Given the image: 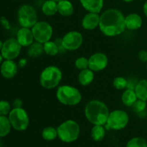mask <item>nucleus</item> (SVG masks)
Wrapping results in <instances>:
<instances>
[{
    "label": "nucleus",
    "instance_id": "31",
    "mask_svg": "<svg viewBox=\"0 0 147 147\" xmlns=\"http://www.w3.org/2000/svg\"><path fill=\"white\" fill-rule=\"evenodd\" d=\"M75 66L79 70L88 68V59L85 57H78L75 62Z\"/></svg>",
    "mask_w": 147,
    "mask_h": 147
},
{
    "label": "nucleus",
    "instance_id": "27",
    "mask_svg": "<svg viewBox=\"0 0 147 147\" xmlns=\"http://www.w3.org/2000/svg\"><path fill=\"white\" fill-rule=\"evenodd\" d=\"M42 136L46 141H53L57 136V131L52 126L45 127L42 131Z\"/></svg>",
    "mask_w": 147,
    "mask_h": 147
},
{
    "label": "nucleus",
    "instance_id": "32",
    "mask_svg": "<svg viewBox=\"0 0 147 147\" xmlns=\"http://www.w3.org/2000/svg\"><path fill=\"white\" fill-rule=\"evenodd\" d=\"M11 111V105L7 100H0V116H7Z\"/></svg>",
    "mask_w": 147,
    "mask_h": 147
},
{
    "label": "nucleus",
    "instance_id": "14",
    "mask_svg": "<svg viewBox=\"0 0 147 147\" xmlns=\"http://www.w3.org/2000/svg\"><path fill=\"white\" fill-rule=\"evenodd\" d=\"M17 40L22 47H29L34 42V36L30 28L22 27L17 33Z\"/></svg>",
    "mask_w": 147,
    "mask_h": 147
},
{
    "label": "nucleus",
    "instance_id": "28",
    "mask_svg": "<svg viewBox=\"0 0 147 147\" xmlns=\"http://www.w3.org/2000/svg\"><path fill=\"white\" fill-rule=\"evenodd\" d=\"M126 147H147V142L144 138L134 137L129 141Z\"/></svg>",
    "mask_w": 147,
    "mask_h": 147
},
{
    "label": "nucleus",
    "instance_id": "5",
    "mask_svg": "<svg viewBox=\"0 0 147 147\" xmlns=\"http://www.w3.org/2000/svg\"><path fill=\"white\" fill-rule=\"evenodd\" d=\"M63 78V73L57 66L45 67L40 76V85L45 89H53L60 84Z\"/></svg>",
    "mask_w": 147,
    "mask_h": 147
},
{
    "label": "nucleus",
    "instance_id": "1",
    "mask_svg": "<svg viewBox=\"0 0 147 147\" xmlns=\"http://www.w3.org/2000/svg\"><path fill=\"white\" fill-rule=\"evenodd\" d=\"M99 29L107 37H116L126 29L125 16L116 9H109L100 15Z\"/></svg>",
    "mask_w": 147,
    "mask_h": 147
},
{
    "label": "nucleus",
    "instance_id": "8",
    "mask_svg": "<svg viewBox=\"0 0 147 147\" xmlns=\"http://www.w3.org/2000/svg\"><path fill=\"white\" fill-rule=\"evenodd\" d=\"M129 121V116L126 111L114 110L109 113L106 126L108 129L121 130L127 126Z\"/></svg>",
    "mask_w": 147,
    "mask_h": 147
},
{
    "label": "nucleus",
    "instance_id": "20",
    "mask_svg": "<svg viewBox=\"0 0 147 147\" xmlns=\"http://www.w3.org/2000/svg\"><path fill=\"white\" fill-rule=\"evenodd\" d=\"M134 91L138 99L147 101V80H139L135 86Z\"/></svg>",
    "mask_w": 147,
    "mask_h": 147
},
{
    "label": "nucleus",
    "instance_id": "7",
    "mask_svg": "<svg viewBox=\"0 0 147 147\" xmlns=\"http://www.w3.org/2000/svg\"><path fill=\"white\" fill-rule=\"evenodd\" d=\"M17 17L22 27L31 29L38 22L37 11L30 4H24L20 7L17 11Z\"/></svg>",
    "mask_w": 147,
    "mask_h": 147
},
{
    "label": "nucleus",
    "instance_id": "34",
    "mask_svg": "<svg viewBox=\"0 0 147 147\" xmlns=\"http://www.w3.org/2000/svg\"><path fill=\"white\" fill-rule=\"evenodd\" d=\"M22 100L20 98H16L15 100L13 101L12 106L13 108H22Z\"/></svg>",
    "mask_w": 147,
    "mask_h": 147
},
{
    "label": "nucleus",
    "instance_id": "12",
    "mask_svg": "<svg viewBox=\"0 0 147 147\" xmlns=\"http://www.w3.org/2000/svg\"><path fill=\"white\" fill-rule=\"evenodd\" d=\"M109 65V58L103 53H96L88 58V68L93 72L104 70Z\"/></svg>",
    "mask_w": 147,
    "mask_h": 147
},
{
    "label": "nucleus",
    "instance_id": "18",
    "mask_svg": "<svg viewBox=\"0 0 147 147\" xmlns=\"http://www.w3.org/2000/svg\"><path fill=\"white\" fill-rule=\"evenodd\" d=\"M57 12L63 17H70L74 12V7L68 0H61L57 2Z\"/></svg>",
    "mask_w": 147,
    "mask_h": 147
},
{
    "label": "nucleus",
    "instance_id": "39",
    "mask_svg": "<svg viewBox=\"0 0 147 147\" xmlns=\"http://www.w3.org/2000/svg\"><path fill=\"white\" fill-rule=\"evenodd\" d=\"M123 1H125V2H131V1H134V0H123Z\"/></svg>",
    "mask_w": 147,
    "mask_h": 147
},
{
    "label": "nucleus",
    "instance_id": "36",
    "mask_svg": "<svg viewBox=\"0 0 147 147\" xmlns=\"http://www.w3.org/2000/svg\"><path fill=\"white\" fill-rule=\"evenodd\" d=\"M143 11H144V13L145 16L147 17V1L144 3V4Z\"/></svg>",
    "mask_w": 147,
    "mask_h": 147
},
{
    "label": "nucleus",
    "instance_id": "23",
    "mask_svg": "<svg viewBox=\"0 0 147 147\" xmlns=\"http://www.w3.org/2000/svg\"><path fill=\"white\" fill-rule=\"evenodd\" d=\"M44 53V47L43 44L38 42H34L31 45L28 47V51L27 54L31 57H37L41 55Z\"/></svg>",
    "mask_w": 147,
    "mask_h": 147
},
{
    "label": "nucleus",
    "instance_id": "35",
    "mask_svg": "<svg viewBox=\"0 0 147 147\" xmlns=\"http://www.w3.org/2000/svg\"><path fill=\"white\" fill-rule=\"evenodd\" d=\"M26 64H27V60H26V59H21V60H20V62H19V66H20V67H24V66L26 65Z\"/></svg>",
    "mask_w": 147,
    "mask_h": 147
},
{
    "label": "nucleus",
    "instance_id": "37",
    "mask_svg": "<svg viewBox=\"0 0 147 147\" xmlns=\"http://www.w3.org/2000/svg\"><path fill=\"white\" fill-rule=\"evenodd\" d=\"M3 57H2V55H1V53H0V65L1 64V63H2V62H3Z\"/></svg>",
    "mask_w": 147,
    "mask_h": 147
},
{
    "label": "nucleus",
    "instance_id": "2",
    "mask_svg": "<svg viewBox=\"0 0 147 147\" xmlns=\"http://www.w3.org/2000/svg\"><path fill=\"white\" fill-rule=\"evenodd\" d=\"M85 116L87 120L93 125L104 126L109 118V109L106 103L99 100H92L85 107Z\"/></svg>",
    "mask_w": 147,
    "mask_h": 147
},
{
    "label": "nucleus",
    "instance_id": "3",
    "mask_svg": "<svg viewBox=\"0 0 147 147\" xmlns=\"http://www.w3.org/2000/svg\"><path fill=\"white\" fill-rule=\"evenodd\" d=\"M57 136L65 143H71L79 137L80 132V126L74 120L65 121L57 128Z\"/></svg>",
    "mask_w": 147,
    "mask_h": 147
},
{
    "label": "nucleus",
    "instance_id": "4",
    "mask_svg": "<svg viewBox=\"0 0 147 147\" xmlns=\"http://www.w3.org/2000/svg\"><path fill=\"white\" fill-rule=\"evenodd\" d=\"M56 97L60 103L70 106L78 105L82 100V95L78 89L67 85L57 88Z\"/></svg>",
    "mask_w": 147,
    "mask_h": 147
},
{
    "label": "nucleus",
    "instance_id": "26",
    "mask_svg": "<svg viewBox=\"0 0 147 147\" xmlns=\"http://www.w3.org/2000/svg\"><path fill=\"white\" fill-rule=\"evenodd\" d=\"M43 47H44V52L50 56H55L60 51V48L56 42L49 41L46 42L43 44Z\"/></svg>",
    "mask_w": 147,
    "mask_h": 147
},
{
    "label": "nucleus",
    "instance_id": "13",
    "mask_svg": "<svg viewBox=\"0 0 147 147\" xmlns=\"http://www.w3.org/2000/svg\"><path fill=\"white\" fill-rule=\"evenodd\" d=\"M18 66L13 60H5L0 66L1 76L7 79H11L17 75Z\"/></svg>",
    "mask_w": 147,
    "mask_h": 147
},
{
    "label": "nucleus",
    "instance_id": "41",
    "mask_svg": "<svg viewBox=\"0 0 147 147\" xmlns=\"http://www.w3.org/2000/svg\"><path fill=\"white\" fill-rule=\"evenodd\" d=\"M146 69H147V62H146Z\"/></svg>",
    "mask_w": 147,
    "mask_h": 147
},
{
    "label": "nucleus",
    "instance_id": "29",
    "mask_svg": "<svg viewBox=\"0 0 147 147\" xmlns=\"http://www.w3.org/2000/svg\"><path fill=\"white\" fill-rule=\"evenodd\" d=\"M128 80L123 77L115 78L113 81V86L117 90H123L127 88Z\"/></svg>",
    "mask_w": 147,
    "mask_h": 147
},
{
    "label": "nucleus",
    "instance_id": "22",
    "mask_svg": "<svg viewBox=\"0 0 147 147\" xmlns=\"http://www.w3.org/2000/svg\"><path fill=\"white\" fill-rule=\"evenodd\" d=\"M42 11L48 17L55 15L57 12V2L53 0H47L42 6Z\"/></svg>",
    "mask_w": 147,
    "mask_h": 147
},
{
    "label": "nucleus",
    "instance_id": "15",
    "mask_svg": "<svg viewBox=\"0 0 147 147\" xmlns=\"http://www.w3.org/2000/svg\"><path fill=\"white\" fill-rule=\"evenodd\" d=\"M100 15L97 13L88 12L82 20V27L86 30H93L99 26Z\"/></svg>",
    "mask_w": 147,
    "mask_h": 147
},
{
    "label": "nucleus",
    "instance_id": "38",
    "mask_svg": "<svg viewBox=\"0 0 147 147\" xmlns=\"http://www.w3.org/2000/svg\"><path fill=\"white\" fill-rule=\"evenodd\" d=\"M2 46H3V42L1 40H0V51H1V48H2Z\"/></svg>",
    "mask_w": 147,
    "mask_h": 147
},
{
    "label": "nucleus",
    "instance_id": "30",
    "mask_svg": "<svg viewBox=\"0 0 147 147\" xmlns=\"http://www.w3.org/2000/svg\"><path fill=\"white\" fill-rule=\"evenodd\" d=\"M146 101L145 100H140V99H137L136 102L133 104L132 107V110L134 112L136 113H141L142 112H144L146 108Z\"/></svg>",
    "mask_w": 147,
    "mask_h": 147
},
{
    "label": "nucleus",
    "instance_id": "17",
    "mask_svg": "<svg viewBox=\"0 0 147 147\" xmlns=\"http://www.w3.org/2000/svg\"><path fill=\"white\" fill-rule=\"evenodd\" d=\"M80 2L88 12L99 14L103 7V0H80Z\"/></svg>",
    "mask_w": 147,
    "mask_h": 147
},
{
    "label": "nucleus",
    "instance_id": "24",
    "mask_svg": "<svg viewBox=\"0 0 147 147\" xmlns=\"http://www.w3.org/2000/svg\"><path fill=\"white\" fill-rule=\"evenodd\" d=\"M11 125L6 116H0V137H4L9 134Z\"/></svg>",
    "mask_w": 147,
    "mask_h": 147
},
{
    "label": "nucleus",
    "instance_id": "9",
    "mask_svg": "<svg viewBox=\"0 0 147 147\" xmlns=\"http://www.w3.org/2000/svg\"><path fill=\"white\" fill-rule=\"evenodd\" d=\"M36 42L44 44L50 40L53 33V27L50 23L45 21L37 22L31 28Z\"/></svg>",
    "mask_w": 147,
    "mask_h": 147
},
{
    "label": "nucleus",
    "instance_id": "40",
    "mask_svg": "<svg viewBox=\"0 0 147 147\" xmlns=\"http://www.w3.org/2000/svg\"><path fill=\"white\" fill-rule=\"evenodd\" d=\"M53 1H56V2H58V1H61V0H53Z\"/></svg>",
    "mask_w": 147,
    "mask_h": 147
},
{
    "label": "nucleus",
    "instance_id": "33",
    "mask_svg": "<svg viewBox=\"0 0 147 147\" xmlns=\"http://www.w3.org/2000/svg\"><path fill=\"white\" fill-rule=\"evenodd\" d=\"M138 58L143 63L147 62V51L146 50H140L138 53Z\"/></svg>",
    "mask_w": 147,
    "mask_h": 147
},
{
    "label": "nucleus",
    "instance_id": "16",
    "mask_svg": "<svg viewBox=\"0 0 147 147\" xmlns=\"http://www.w3.org/2000/svg\"><path fill=\"white\" fill-rule=\"evenodd\" d=\"M142 18L136 13H131L125 17L126 28L130 30H139L142 26Z\"/></svg>",
    "mask_w": 147,
    "mask_h": 147
},
{
    "label": "nucleus",
    "instance_id": "19",
    "mask_svg": "<svg viewBox=\"0 0 147 147\" xmlns=\"http://www.w3.org/2000/svg\"><path fill=\"white\" fill-rule=\"evenodd\" d=\"M94 80V73L90 68L80 70L78 76V80L79 83L83 86H88L91 84Z\"/></svg>",
    "mask_w": 147,
    "mask_h": 147
},
{
    "label": "nucleus",
    "instance_id": "11",
    "mask_svg": "<svg viewBox=\"0 0 147 147\" xmlns=\"http://www.w3.org/2000/svg\"><path fill=\"white\" fill-rule=\"evenodd\" d=\"M22 46L17 38H9L3 42L1 54L4 60H14L20 54Z\"/></svg>",
    "mask_w": 147,
    "mask_h": 147
},
{
    "label": "nucleus",
    "instance_id": "21",
    "mask_svg": "<svg viewBox=\"0 0 147 147\" xmlns=\"http://www.w3.org/2000/svg\"><path fill=\"white\" fill-rule=\"evenodd\" d=\"M137 96L134 90L127 88L121 95V101L124 106L131 107L134 103L137 100Z\"/></svg>",
    "mask_w": 147,
    "mask_h": 147
},
{
    "label": "nucleus",
    "instance_id": "25",
    "mask_svg": "<svg viewBox=\"0 0 147 147\" xmlns=\"http://www.w3.org/2000/svg\"><path fill=\"white\" fill-rule=\"evenodd\" d=\"M92 139L96 142H100L106 135V131L102 125H94L90 132Z\"/></svg>",
    "mask_w": 147,
    "mask_h": 147
},
{
    "label": "nucleus",
    "instance_id": "10",
    "mask_svg": "<svg viewBox=\"0 0 147 147\" xmlns=\"http://www.w3.org/2000/svg\"><path fill=\"white\" fill-rule=\"evenodd\" d=\"M83 42V35L78 31L68 32L61 39V44L63 49L70 51L78 50L82 45Z\"/></svg>",
    "mask_w": 147,
    "mask_h": 147
},
{
    "label": "nucleus",
    "instance_id": "6",
    "mask_svg": "<svg viewBox=\"0 0 147 147\" xmlns=\"http://www.w3.org/2000/svg\"><path fill=\"white\" fill-rule=\"evenodd\" d=\"M11 127L19 131L26 130L29 126L28 113L22 108H13L8 115Z\"/></svg>",
    "mask_w": 147,
    "mask_h": 147
}]
</instances>
